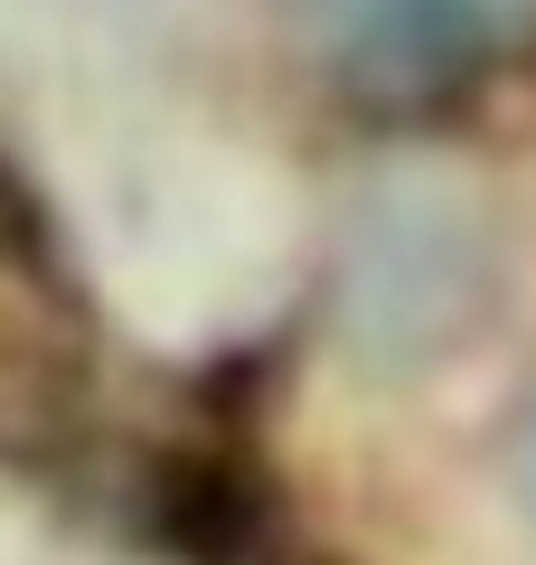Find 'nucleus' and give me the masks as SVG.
<instances>
[{
	"instance_id": "nucleus-1",
	"label": "nucleus",
	"mask_w": 536,
	"mask_h": 565,
	"mask_svg": "<svg viewBox=\"0 0 536 565\" xmlns=\"http://www.w3.org/2000/svg\"><path fill=\"white\" fill-rule=\"evenodd\" d=\"M490 226L480 199L433 170L367 189L339 236V330L367 367H433L490 311Z\"/></svg>"
},
{
	"instance_id": "nucleus-2",
	"label": "nucleus",
	"mask_w": 536,
	"mask_h": 565,
	"mask_svg": "<svg viewBox=\"0 0 536 565\" xmlns=\"http://www.w3.org/2000/svg\"><path fill=\"white\" fill-rule=\"evenodd\" d=\"M536 39V0H367L357 66L386 95H433L480 66H508Z\"/></svg>"
},
{
	"instance_id": "nucleus-3",
	"label": "nucleus",
	"mask_w": 536,
	"mask_h": 565,
	"mask_svg": "<svg viewBox=\"0 0 536 565\" xmlns=\"http://www.w3.org/2000/svg\"><path fill=\"white\" fill-rule=\"evenodd\" d=\"M517 500L536 509V424H527V434H517Z\"/></svg>"
}]
</instances>
